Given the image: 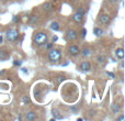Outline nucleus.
<instances>
[{
	"instance_id": "1a4fd4ad",
	"label": "nucleus",
	"mask_w": 125,
	"mask_h": 121,
	"mask_svg": "<svg viewBox=\"0 0 125 121\" xmlns=\"http://www.w3.org/2000/svg\"><path fill=\"white\" fill-rule=\"evenodd\" d=\"M73 20L76 23H80V22L83 20V14H81V13H79V12H76L75 14L73 15Z\"/></svg>"
},
{
	"instance_id": "2eb2a0df",
	"label": "nucleus",
	"mask_w": 125,
	"mask_h": 121,
	"mask_svg": "<svg viewBox=\"0 0 125 121\" xmlns=\"http://www.w3.org/2000/svg\"><path fill=\"white\" fill-rule=\"evenodd\" d=\"M8 59V52L4 50H0V60H4Z\"/></svg>"
},
{
	"instance_id": "393cba45",
	"label": "nucleus",
	"mask_w": 125,
	"mask_h": 121,
	"mask_svg": "<svg viewBox=\"0 0 125 121\" xmlns=\"http://www.w3.org/2000/svg\"><path fill=\"white\" fill-rule=\"evenodd\" d=\"M86 33H87V31H86V29H82V34H81V36H82V39H83V37H86Z\"/></svg>"
},
{
	"instance_id": "6ab92c4d",
	"label": "nucleus",
	"mask_w": 125,
	"mask_h": 121,
	"mask_svg": "<svg viewBox=\"0 0 125 121\" xmlns=\"http://www.w3.org/2000/svg\"><path fill=\"white\" fill-rule=\"evenodd\" d=\"M21 21V18H20V15H14L12 19V22L13 23H19V22Z\"/></svg>"
},
{
	"instance_id": "b1692460",
	"label": "nucleus",
	"mask_w": 125,
	"mask_h": 121,
	"mask_svg": "<svg viewBox=\"0 0 125 121\" xmlns=\"http://www.w3.org/2000/svg\"><path fill=\"white\" fill-rule=\"evenodd\" d=\"M106 75H108V76H110L111 78H114V77H115V76H114V74H113L112 72H106Z\"/></svg>"
},
{
	"instance_id": "bb28decb",
	"label": "nucleus",
	"mask_w": 125,
	"mask_h": 121,
	"mask_svg": "<svg viewBox=\"0 0 125 121\" xmlns=\"http://www.w3.org/2000/svg\"><path fill=\"white\" fill-rule=\"evenodd\" d=\"M45 45H46V48H47V50H51V48H52V45H53V44H52V43H46Z\"/></svg>"
},
{
	"instance_id": "ddd939ff",
	"label": "nucleus",
	"mask_w": 125,
	"mask_h": 121,
	"mask_svg": "<svg viewBox=\"0 0 125 121\" xmlns=\"http://www.w3.org/2000/svg\"><path fill=\"white\" fill-rule=\"evenodd\" d=\"M81 51V54L83 55V56H86V57H88V56H91V50L90 48H82V50H80Z\"/></svg>"
},
{
	"instance_id": "c85d7f7f",
	"label": "nucleus",
	"mask_w": 125,
	"mask_h": 121,
	"mask_svg": "<svg viewBox=\"0 0 125 121\" xmlns=\"http://www.w3.org/2000/svg\"><path fill=\"white\" fill-rule=\"evenodd\" d=\"M57 40H58V37L57 36H53V42H56Z\"/></svg>"
},
{
	"instance_id": "f3484780",
	"label": "nucleus",
	"mask_w": 125,
	"mask_h": 121,
	"mask_svg": "<svg viewBox=\"0 0 125 121\" xmlns=\"http://www.w3.org/2000/svg\"><path fill=\"white\" fill-rule=\"evenodd\" d=\"M52 113H53V116H54L55 119H62V118H64V117H62V116L61 115V113H59L57 110H55V109L53 110V112H52Z\"/></svg>"
},
{
	"instance_id": "473e14b6",
	"label": "nucleus",
	"mask_w": 125,
	"mask_h": 121,
	"mask_svg": "<svg viewBox=\"0 0 125 121\" xmlns=\"http://www.w3.org/2000/svg\"><path fill=\"white\" fill-rule=\"evenodd\" d=\"M111 1H114V0H111Z\"/></svg>"
},
{
	"instance_id": "a878e982",
	"label": "nucleus",
	"mask_w": 125,
	"mask_h": 121,
	"mask_svg": "<svg viewBox=\"0 0 125 121\" xmlns=\"http://www.w3.org/2000/svg\"><path fill=\"white\" fill-rule=\"evenodd\" d=\"M13 65H15V66H20V65H21V62H20V60H14V62H13Z\"/></svg>"
},
{
	"instance_id": "0eeeda50",
	"label": "nucleus",
	"mask_w": 125,
	"mask_h": 121,
	"mask_svg": "<svg viewBox=\"0 0 125 121\" xmlns=\"http://www.w3.org/2000/svg\"><path fill=\"white\" fill-rule=\"evenodd\" d=\"M90 69H91V64L89 62H87V60L82 62L81 64L79 65V71L83 72V73H88Z\"/></svg>"
},
{
	"instance_id": "2f4dec72",
	"label": "nucleus",
	"mask_w": 125,
	"mask_h": 121,
	"mask_svg": "<svg viewBox=\"0 0 125 121\" xmlns=\"http://www.w3.org/2000/svg\"><path fill=\"white\" fill-rule=\"evenodd\" d=\"M22 72H23V73H28V69H26V68H22Z\"/></svg>"
},
{
	"instance_id": "7ed1b4c3",
	"label": "nucleus",
	"mask_w": 125,
	"mask_h": 121,
	"mask_svg": "<svg viewBox=\"0 0 125 121\" xmlns=\"http://www.w3.org/2000/svg\"><path fill=\"white\" fill-rule=\"evenodd\" d=\"M6 35H7V40H8L9 42H14V41H17V40L19 39L20 33H19V31H18L17 29L11 28V29H9V30L7 31Z\"/></svg>"
},
{
	"instance_id": "9b49d317",
	"label": "nucleus",
	"mask_w": 125,
	"mask_h": 121,
	"mask_svg": "<svg viewBox=\"0 0 125 121\" xmlns=\"http://www.w3.org/2000/svg\"><path fill=\"white\" fill-rule=\"evenodd\" d=\"M111 110H112L113 113H119L120 111H121V106H120V104H113L112 106H111Z\"/></svg>"
},
{
	"instance_id": "412c9836",
	"label": "nucleus",
	"mask_w": 125,
	"mask_h": 121,
	"mask_svg": "<svg viewBox=\"0 0 125 121\" xmlns=\"http://www.w3.org/2000/svg\"><path fill=\"white\" fill-rule=\"evenodd\" d=\"M56 80H57V83H58V84H61V83H62L65 80V77H64V76H57Z\"/></svg>"
},
{
	"instance_id": "f257e3e1",
	"label": "nucleus",
	"mask_w": 125,
	"mask_h": 121,
	"mask_svg": "<svg viewBox=\"0 0 125 121\" xmlns=\"http://www.w3.org/2000/svg\"><path fill=\"white\" fill-rule=\"evenodd\" d=\"M47 40H48V36L46 33L44 32H37L35 33L34 37H33V42L36 44L37 46H42V45H45L47 43Z\"/></svg>"
},
{
	"instance_id": "20e7f679",
	"label": "nucleus",
	"mask_w": 125,
	"mask_h": 121,
	"mask_svg": "<svg viewBox=\"0 0 125 121\" xmlns=\"http://www.w3.org/2000/svg\"><path fill=\"white\" fill-rule=\"evenodd\" d=\"M78 37V33L76 30H73V29H69L68 31L66 32V40L69 42L75 41L76 39Z\"/></svg>"
},
{
	"instance_id": "4be33fe9",
	"label": "nucleus",
	"mask_w": 125,
	"mask_h": 121,
	"mask_svg": "<svg viewBox=\"0 0 125 121\" xmlns=\"http://www.w3.org/2000/svg\"><path fill=\"white\" fill-rule=\"evenodd\" d=\"M77 12H79V13H81V14H84V12H86V10H84V8H78V10H77Z\"/></svg>"
},
{
	"instance_id": "a211bd4d",
	"label": "nucleus",
	"mask_w": 125,
	"mask_h": 121,
	"mask_svg": "<svg viewBox=\"0 0 125 121\" xmlns=\"http://www.w3.org/2000/svg\"><path fill=\"white\" fill-rule=\"evenodd\" d=\"M97 62L99 63V64H104V63H105V56H103V55L98 56L97 57Z\"/></svg>"
},
{
	"instance_id": "4468645a",
	"label": "nucleus",
	"mask_w": 125,
	"mask_h": 121,
	"mask_svg": "<svg viewBox=\"0 0 125 121\" xmlns=\"http://www.w3.org/2000/svg\"><path fill=\"white\" fill-rule=\"evenodd\" d=\"M93 33H94L95 36H102V35H103V30L98 28V26H95V28L93 29Z\"/></svg>"
},
{
	"instance_id": "9d476101",
	"label": "nucleus",
	"mask_w": 125,
	"mask_h": 121,
	"mask_svg": "<svg viewBox=\"0 0 125 121\" xmlns=\"http://www.w3.org/2000/svg\"><path fill=\"white\" fill-rule=\"evenodd\" d=\"M115 56H116L119 60H123V59H124V50L123 48H116V50H115Z\"/></svg>"
},
{
	"instance_id": "423d86ee",
	"label": "nucleus",
	"mask_w": 125,
	"mask_h": 121,
	"mask_svg": "<svg viewBox=\"0 0 125 121\" xmlns=\"http://www.w3.org/2000/svg\"><path fill=\"white\" fill-rule=\"evenodd\" d=\"M68 53L71 55V56H77L80 53V48L78 45L76 44H71V45L68 46Z\"/></svg>"
},
{
	"instance_id": "cd10ccee",
	"label": "nucleus",
	"mask_w": 125,
	"mask_h": 121,
	"mask_svg": "<svg viewBox=\"0 0 125 121\" xmlns=\"http://www.w3.org/2000/svg\"><path fill=\"white\" fill-rule=\"evenodd\" d=\"M116 120H119V121H124V116H123V115H121Z\"/></svg>"
},
{
	"instance_id": "6e6552de",
	"label": "nucleus",
	"mask_w": 125,
	"mask_h": 121,
	"mask_svg": "<svg viewBox=\"0 0 125 121\" xmlns=\"http://www.w3.org/2000/svg\"><path fill=\"white\" fill-rule=\"evenodd\" d=\"M25 119L29 121H33L37 119V115L35 113V111H29L28 113L25 115Z\"/></svg>"
},
{
	"instance_id": "39448f33",
	"label": "nucleus",
	"mask_w": 125,
	"mask_h": 121,
	"mask_svg": "<svg viewBox=\"0 0 125 121\" xmlns=\"http://www.w3.org/2000/svg\"><path fill=\"white\" fill-rule=\"evenodd\" d=\"M110 21H111V17L108 13H103V14H101L99 18V23L102 24V25H108V24L110 23Z\"/></svg>"
},
{
	"instance_id": "5701e85b",
	"label": "nucleus",
	"mask_w": 125,
	"mask_h": 121,
	"mask_svg": "<svg viewBox=\"0 0 125 121\" xmlns=\"http://www.w3.org/2000/svg\"><path fill=\"white\" fill-rule=\"evenodd\" d=\"M36 20H37L36 17H34V15H31V19H30V22H31V23H34Z\"/></svg>"
},
{
	"instance_id": "c756f323",
	"label": "nucleus",
	"mask_w": 125,
	"mask_h": 121,
	"mask_svg": "<svg viewBox=\"0 0 125 121\" xmlns=\"http://www.w3.org/2000/svg\"><path fill=\"white\" fill-rule=\"evenodd\" d=\"M2 42H3V36H2V35H0V44H1Z\"/></svg>"
},
{
	"instance_id": "dca6fc26",
	"label": "nucleus",
	"mask_w": 125,
	"mask_h": 121,
	"mask_svg": "<svg viewBox=\"0 0 125 121\" xmlns=\"http://www.w3.org/2000/svg\"><path fill=\"white\" fill-rule=\"evenodd\" d=\"M51 29L54 31L59 30V23L58 22H52V23H51Z\"/></svg>"
},
{
	"instance_id": "7c9ffc66",
	"label": "nucleus",
	"mask_w": 125,
	"mask_h": 121,
	"mask_svg": "<svg viewBox=\"0 0 125 121\" xmlns=\"http://www.w3.org/2000/svg\"><path fill=\"white\" fill-rule=\"evenodd\" d=\"M3 74H6V71H4V69L3 71H0V75H3Z\"/></svg>"
},
{
	"instance_id": "f8f14e48",
	"label": "nucleus",
	"mask_w": 125,
	"mask_h": 121,
	"mask_svg": "<svg viewBox=\"0 0 125 121\" xmlns=\"http://www.w3.org/2000/svg\"><path fill=\"white\" fill-rule=\"evenodd\" d=\"M43 9L46 12H50V11H52L53 9H54V4H53L52 2H46V3H44Z\"/></svg>"
},
{
	"instance_id": "f03ea898",
	"label": "nucleus",
	"mask_w": 125,
	"mask_h": 121,
	"mask_svg": "<svg viewBox=\"0 0 125 121\" xmlns=\"http://www.w3.org/2000/svg\"><path fill=\"white\" fill-rule=\"evenodd\" d=\"M48 60L51 63H59L62 60V52L58 48H51L48 52Z\"/></svg>"
},
{
	"instance_id": "aec40b11",
	"label": "nucleus",
	"mask_w": 125,
	"mask_h": 121,
	"mask_svg": "<svg viewBox=\"0 0 125 121\" xmlns=\"http://www.w3.org/2000/svg\"><path fill=\"white\" fill-rule=\"evenodd\" d=\"M22 101L24 102V105H29L30 104V98H29L28 96H24V97L22 98Z\"/></svg>"
}]
</instances>
